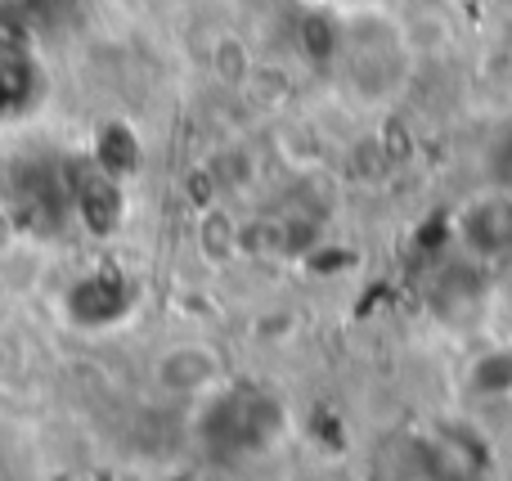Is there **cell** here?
<instances>
[{"label": "cell", "mask_w": 512, "mask_h": 481, "mask_svg": "<svg viewBox=\"0 0 512 481\" xmlns=\"http://www.w3.org/2000/svg\"><path fill=\"white\" fill-rule=\"evenodd\" d=\"M18 243V216L9 212V203H0V257H9Z\"/></svg>", "instance_id": "cell-9"}, {"label": "cell", "mask_w": 512, "mask_h": 481, "mask_svg": "<svg viewBox=\"0 0 512 481\" xmlns=\"http://www.w3.org/2000/svg\"><path fill=\"white\" fill-rule=\"evenodd\" d=\"M212 72L221 86H248L252 81V54L239 36H221L212 45Z\"/></svg>", "instance_id": "cell-6"}, {"label": "cell", "mask_w": 512, "mask_h": 481, "mask_svg": "<svg viewBox=\"0 0 512 481\" xmlns=\"http://www.w3.org/2000/svg\"><path fill=\"white\" fill-rule=\"evenodd\" d=\"M297 5H306V9H328V0H297Z\"/></svg>", "instance_id": "cell-10"}, {"label": "cell", "mask_w": 512, "mask_h": 481, "mask_svg": "<svg viewBox=\"0 0 512 481\" xmlns=\"http://www.w3.org/2000/svg\"><path fill=\"white\" fill-rule=\"evenodd\" d=\"M95 158H99V171H104V176L122 180V176H131V171L140 167V140L131 135V126L113 122V126H104V131H99Z\"/></svg>", "instance_id": "cell-3"}, {"label": "cell", "mask_w": 512, "mask_h": 481, "mask_svg": "<svg viewBox=\"0 0 512 481\" xmlns=\"http://www.w3.org/2000/svg\"><path fill=\"white\" fill-rule=\"evenodd\" d=\"M198 248H203V257L212 261V266H225V261L243 248V234H239V225L230 221V212L207 207L203 221H198Z\"/></svg>", "instance_id": "cell-4"}, {"label": "cell", "mask_w": 512, "mask_h": 481, "mask_svg": "<svg viewBox=\"0 0 512 481\" xmlns=\"http://www.w3.org/2000/svg\"><path fill=\"white\" fill-rule=\"evenodd\" d=\"M216 374H221V356H216L212 347H203V342H180V347H171L167 356L153 365L158 387L171 392V396L207 392V387L216 383Z\"/></svg>", "instance_id": "cell-2"}, {"label": "cell", "mask_w": 512, "mask_h": 481, "mask_svg": "<svg viewBox=\"0 0 512 481\" xmlns=\"http://www.w3.org/2000/svg\"><path fill=\"white\" fill-rule=\"evenodd\" d=\"M355 266V252H346V248H328V252H315V257H310V270H315V275H333V270H351Z\"/></svg>", "instance_id": "cell-8"}, {"label": "cell", "mask_w": 512, "mask_h": 481, "mask_svg": "<svg viewBox=\"0 0 512 481\" xmlns=\"http://www.w3.org/2000/svg\"><path fill=\"white\" fill-rule=\"evenodd\" d=\"M468 392H472V396H508V392H512V347L486 351L481 360H472V369H468Z\"/></svg>", "instance_id": "cell-5"}, {"label": "cell", "mask_w": 512, "mask_h": 481, "mask_svg": "<svg viewBox=\"0 0 512 481\" xmlns=\"http://www.w3.org/2000/svg\"><path fill=\"white\" fill-rule=\"evenodd\" d=\"M279 428H283L279 401H270V396H256V392L225 396V401H216L212 414H207V441H216V446H230V450L274 446Z\"/></svg>", "instance_id": "cell-1"}, {"label": "cell", "mask_w": 512, "mask_h": 481, "mask_svg": "<svg viewBox=\"0 0 512 481\" xmlns=\"http://www.w3.org/2000/svg\"><path fill=\"white\" fill-rule=\"evenodd\" d=\"M477 221H486V239L472 243L481 257H499V252L512 248V212H508L504 203H486L477 212Z\"/></svg>", "instance_id": "cell-7"}]
</instances>
